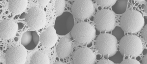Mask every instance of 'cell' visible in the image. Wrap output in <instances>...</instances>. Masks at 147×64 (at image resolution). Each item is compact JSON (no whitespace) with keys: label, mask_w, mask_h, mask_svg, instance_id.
<instances>
[{"label":"cell","mask_w":147,"mask_h":64,"mask_svg":"<svg viewBox=\"0 0 147 64\" xmlns=\"http://www.w3.org/2000/svg\"><path fill=\"white\" fill-rule=\"evenodd\" d=\"M27 57L26 49L24 46H12L6 52V63L7 64H24Z\"/></svg>","instance_id":"8"},{"label":"cell","mask_w":147,"mask_h":64,"mask_svg":"<svg viewBox=\"0 0 147 64\" xmlns=\"http://www.w3.org/2000/svg\"><path fill=\"white\" fill-rule=\"evenodd\" d=\"M27 25L33 30H39L46 22V14L42 9L37 7L31 8L26 16Z\"/></svg>","instance_id":"7"},{"label":"cell","mask_w":147,"mask_h":64,"mask_svg":"<svg viewBox=\"0 0 147 64\" xmlns=\"http://www.w3.org/2000/svg\"><path fill=\"white\" fill-rule=\"evenodd\" d=\"M57 33L54 28L50 26L47 28L40 35V41L41 45L46 48H50L54 46L57 41Z\"/></svg>","instance_id":"12"},{"label":"cell","mask_w":147,"mask_h":64,"mask_svg":"<svg viewBox=\"0 0 147 64\" xmlns=\"http://www.w3.org/2000/svg\"><path fill=\"white\" fill-rule=\"evenodd\" d=\"M119 51L123 55L138 57L142 53L143 45L140 38L133 34L124 36L120 39Z\"/></svg>","instance_id":"2"},{"label":"cell","mask_w":147,"mask_h":64,"mask_svg":"<svg viewBox=\"0 0 147 64\" xmlns=\"http://www.w3.org/2000/svg\"><path fill=\"white\" fill-rule=\"evenodd\" d=\"M142 31L141 32V35L142 36V38L144 39L145 42H147V25L146 24L145 26H144V27L142 28Z\"/></svg>","instance_id":"23"},{"label":"cell","mask_w":147,"mask_h":64,"mask_svg":"<svg viewBox=\"0 0 147 64\" xmlns=\"http://www.w3.org/2000/svg\"><path fill=\"white\" fill-rule=\"evenodd\" d=\"M72 50L71 40L67 37H63L60 39L56 49L58 57L61 59L69 57L72 52Z\"/></svg>","instance_id":"14"},{"label":"cell","mask_w":147,"mask_h":64,"mask_svg":"<svg viewBox=\"0 0 147 64\" xmlns=\"http://www.w3.org/2000/svg\"><path fill=\"white\" fill-rule=\"evenodd\" d=\"M71 37L76 43L85 45L92 42L96 35L95 29L90 23L79 22L74 26Z\"/></svg>","instance_id":"3"},{"label":"cell","mask_w":147,"mask_h":64,"mask_svg":"<svg viewBox=\"0 0 147 64\" xmlns=\"http://www.w3.org/2000/svg\"><path fill=\"white\" fill-rule=\"evenodd\" d=\"M128 1H117L112 7V10L115 14H123L126 12Z\"/></svg>","instance_id":"17"},{"label":"cell","mask_w":147,"mask_h":64,"mask_svg":"<svg viewBox=\"0 0 147 64\" xmlns=\"http://www.w3.org/2000/svg\"><path fill=\"white\" fill-rule=\"evenodd\" d=\"M94 6L90 0H77L74 1L71 7L74 17L79 20L90 18L94 12Z\"/></svg>","instance_id":"6"},{"label":"cell","mask_w":147,"mask_h":64,"mask_svg":"<svg viewBox=\"0 0 147 64\" xmlns=\"http://www.w3.org/2000/svg\"><path fill=\"white\" fill-rule=\"evenodd\" d=\"M122 64H140V63L137 60L131 59L130 57H128L124 61H123L121 63Z\"/></svg>","instance_id":"22"},{"label":"cell","mask_w":147,"mask_h":64,"mask_svg":"<svg viewBox=\"0 0 147 64\" xmlns=\"http://www.w3.org/2000/svg\"><path fill=\"white\" fill-rule=\"evenodd\" d=\"M112 35L117 39V41H120V39L124 36V31L123 30L121 27H119L118 26L115 27V29L113 30Z\"/></svg>","instance_id":"19"},{"label":"cell","mask_w":147,"mask_h":64,"mask_svg":"<svg viewBox=\"0 0 147 64\" xmlns=\"http://www.w3.org/2000/svg\"><path fill=\"white\" fill-rule=\"evenodd\" d=\"M95 45L99 53L105 56L111 57L117 52V39L109 33L100 34L96 38Z\"/></svg>","instance_id":"4"},{"label":"cell","mask_w":147,"mask_h":64,"mask_svg":"<svg viewBox=\"0 0 147 64\" xmlns=\"http://www.w3.org/2000/svg\"><path fill=\"white\" fill-rule=\"evenodd\" d=\"M142 63L143 64H147V54L144 55V57L142 58Z\"/></svg>","instance_id":"26"},{"label":"cell","mask_w":147,"mask_h":64,"mask_svg":"<svg viewBox=\"0 0 147 64\" xmlns=\"http://www.w3.org/2000/svg\"><path fill=\"white\" fill-rule=\"evenodd\" d=\"M39 39V36L36 31H27L23 34L21 39V44L26 49L32 50L37 46Z\"/></svg>","instance_id":"13"},{"label":"cell","mask_w":147,"mask_h":64,"mask_svg":"<svg viewBox=\"0 0 147 64\" xmlns=\"http://www.w3.org/2000/svg\"><path fill=\"white\" fill-rule=\"evenodd\" d=\"M116 2V0H98L96 1V3L102 7H109L115 4Z\"/></svg>","instance_id":"20"},{"label":"cell","mask_w":147,"mask_h":64,"mask_svg":"<svg viewBox=\"0 0 147 64\" xmlns=\"http://www.w3.org/2000/svg\"><path fill=\"white\" fill-rule=\"evenodd\" d=\"M146 8H147V6H146H146H145V12H146V13H147V10H146Z\"/></svg>","instance_id":"27"},{"label":"cell","mask_w":147,"mask_h":64,"mask_svg":"<svg viewBox=\"0 0 147 64\" xmlns=\"http://www.w3.org/2000/svg\"><path fill=\"white\" fill-rule=\"evenodd\" d=\"M65 5V1L64 0H57L55 1V13L57 16H60L64 13Z\"/></svg>","instance_id":"18"},{"label":"cell","mask_w":147,"mask_h":64,"mask_svg":"<svg viewBox=\"0 0 147 64\" xmlns=\"http://www.w3.org/2000/svg\"><path fill=\"white\" fill-rule=\"evenodd\" d=\"M18 31L16 23L10 20H5L0 23V37L4 40H8L16 36Z\"/></svg>","instance_id":"11"},{"label":"cell","mask_w":147,"mask_h":64,"mask_svg":"<svg viewBox=\"0 0 147 64\" xmlns=\"http://www.w3.org/2000/svg\"><path fill=\"white\" fill-rule=\"evenodd\" d=\"M145 25V19L140 12L129 10L123 14L120 20V25L124 32L128 34L140 31Z\"/></svg>","instance_id":"1"},{"label":"cell","mask_w":147,"mask_h":64,"mask_svg":"<svg viewBox=\"0 0 147 64\" xmlns=\"http://www.w3.org/2000/svg\"><path fill=\"white\" fill-rule=\"evenodd\" d=\"M9 10L13 15H18L25 10L27 7V0H9Z\"/></svg>","instance_id":"15"},{"label":"cell","mask_w":147,"mask_h":64,"mask_svg":"<svg viewBox=\"0 0 147 64\" xmlns=\"http://www.w3.org/2000/svg\"><path fill=\"white\" fill-rule=\"evenodd\" d=\"M98 64H114V63L110 60H107L105 59H102L100 60L99 62L97 63Z\"/></svg>","instance_id":"24"},{"label":"cell","mask_w":147,"mask_h":64,"mask_svg":"<svg viewBox=\"0 0 147 64\" xmlns=\"http://www.w3.org/2000/svg\"><path fill=\"white\" fill-rule=\"evenodd\" d=\"M73 61L75 64H93L96 61V56L90 49L83 47L74 52Z\"/></svg>","instance_id":"10"},{"label":"cell","mask_w":147,"mask_h":64,"mask_svg":"<svg viewBox=\"0 0 147 64\" xmlns=\"http://www.w3.org/2000/svg\"><path fill=\"white\" fill-rule=\"evenodd\" d=\"M123 55L119 52H117L114 55L109 57V60L115 63H121L123 61Z\"/></svg>","instance_id":"21"},{"label":"cell","mask_w":147,"mask_h":64,"mask_svg":"<svg viewBox=\"0 0 147 64\" xmlns=\"http://www.w3.org/2000/svg\"><path fill=\"white\" fill-rule=\"evenodd\" d=\"M74 26V16L69 12H65L58 16L55 23V29L56 33L60 35H64L71 32Z\"/></svg>","instance_id":"9"},{"label":"cell","mask_w":147,"mask_h":64,"mask_svg":"<svg viewBox=\"0 0 147 64\" xmlns=\"http://www.w3.org/2000/svg\"><path fill=\"white\" fill-rule=\"evenodd\" d=\"M30 63L31 64H49L50 59L48 54L45 51H38L32 55Z\"/></svg>","instance_id":"16"},{"label":"cell","mask_w":147,"mask_h":64,"mask_svg":"<svg viewBox=\"0 0 147 64\" xmlns=\"http://www.w3.org/2000/svg\"><path fill=\"white\" fill-rule=\"evenodd\" d=\"M96 28L102 32H109L115 25V16L110 9H101L96 12L94 17Z\"/></svg>","instance_id":"5"},{"label":"cell","mask_w":147,"mask_h":64,"mask_svg":"<svg viewBox=\"0 0 147 64\" xmlns=\"http://www.w3.org/2000/svg\"><path fill=\"white\" fill-rule=\"evenodd\" d=\"M37 2L41 7H45L50 2V1L49 0H39V1H37Z\"/></svg>","instance_id":"25"}]
</instances>
